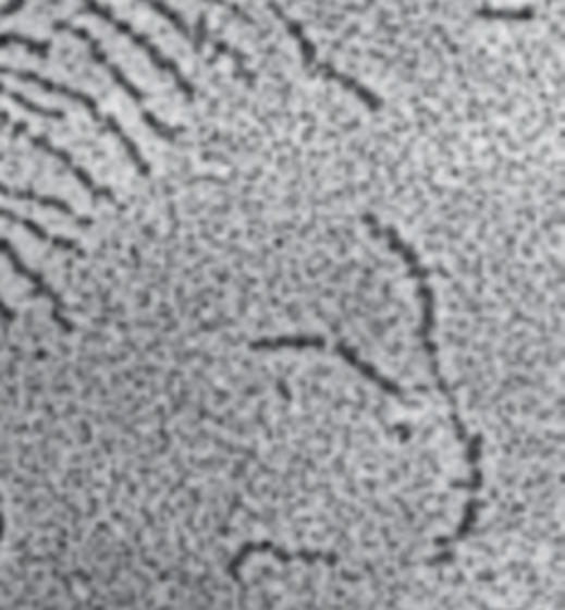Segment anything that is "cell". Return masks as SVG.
<instances>
[{"label": "cell", "instance_id": "1", "mask_svg": "<svg viewBox=\"0 0 565 610\" xmlns=\"http://www.w3.org/2000/svg\"><path fill=\"white\" fill-rule=\"evenodd\" d=\"M363 222H366L377 236H382L386 244H389V248L396 251L398 256L404 258V263L408 265L410 277L418 282V296H420V303H422V320H420L418 337H420V343H422V351L427 355V361H430V375L434 379L439 393H442L446 405H449L451 425H454V429H456L458 441L463 443V447H466V461L470 465V479H468V485H466L468 499H466V508H463V517H460V523H458L454 534L437 539V549L439 551H437V556L430 558V561H427V565H432V568L434 565H444V563L451 561L454 546L460 544V541H466L470 534H472V529L477 527V520H480V508H482L480 491H482V485H484L482 465H480L482 437L480 435H470V431H468L466 423H463V417H460V411H458V401H456L454 391H451L449 381H446V377L442 373V363H439L437 343L432 339V329H434V294H432L430 282H427V270L420 265V260H418L416 253H413V248L394 232L392 227L380 224L374 218H370V215H366V218H363Z\"/></svg>", "mask_w": 565, "mask_h": 610}, {"label": "cell", "instance_id": "2", "mask_svg": "<svg viewBox=\"0 0 565 610\" xmlns=\"http://www.w3.org/2000/svg\"><path fill=\"white\" fill-rule=\"evenodd\" d=\"M3 70L5 74H10V76H15V80H22V82H29V84H36L39 88H44V91H48V94H56V96H65V98H70V100H74V103H82L86 110H89V114L91 118L98 122V124H103L108 132H112L115 134L120 142H122V146H124V150L130 152V158H132V162L136 164V170H139L144 176H148V164H146V160H144V156H142V150L136 148V144L132 142V138L127 136V132L122 130V126L118 124V120L115 118H110V114H103L98 110V103L96 100L91 98V96H86L84 91H77V88H70V86H65V84H56V82H50V80H46V76H41V74H36V72H22V70H8V68H0Z\"/></svg>", "mask_w": 565, "mask_h": 610}, {"label": "cell", "instance_id": "3", "mask_svg": "<svg viewBox=\"0 0 565 610\" xmlns=\"http://www.w3.org/2000/svg\"><path fill=\"white\" fill-rule=\"evenodd\" d=\"M82 3H84V10H86V12H91V15H96V17H100L103 22H108L110 27H115L120 34L127 36L132 44L139 46V48L144 50V53L150 58V62H153L156 68H160L162 72H168V74L172 76V80L177 82V86L186 94V98H194V86L188 84L186 76L180 72V68L174 65V62H172L170 58H165V56L160 53V48H156V44H150L144 34H139V32H136V29L132 27V24L122 22L120 17L112 15V10H108L106 5H100L98 0H82Z\"/></svg>", "mask_w": 565, "mask_h": 610}, {"label": "cell", "instance_id": "4", "mask_svg": "<svg viewBox=\"0 0 565 610\" xmlns=\"http://www.w3.org/2000/svg\"><path fill=\"white\" fill-rule=\"evenodd\" d=\"M260 553H270L278 558V561L282 563H294V561H304V563H328V565H336L339 558L332 556V553H316V551H286L282 549V546L278 544H272V541H248L244 544L242 549H238V553L232 558L230 565H228V575L232 580H236L238 584H242V575H238V570H242V565L248 561L250 556H260Z\"/></svg>", "mask_w": 565, "mask_h": 610}, {"label": "cell", "instance_id": "5", "mask_svg": "<svg viewBox=\"0 0 565 610\" xmlns=\"http://www.w3.org/2000/svg\"><path fill=\"white\" fill-rule=\"evenodd\" d=\"M56 29H58V32H70V34L77 36V38H82V41H84L86 46H89L91 56H94V60L98 62V65L108 70V74L112 76V82H115L118 86H122V91L127 94V96L134 100V103L144 106V94H142L139 88H136V86L127 80V76L122 74V70L115 65V62H112V60L103 53V48H100L98 38H94L89 32L82 29V27H72V24H67V22H56Z\"/></svg>", "mask_w": 565, "mask_h": 610}, {"label": "cell", "instance_id": "6", "mask_svg": "<svg viewBox=\"0 0 565 610\" xmlns=\"http://www.w3.org/2000/svg\"><path fill=\"white\" fill-rule=\"evenodd\" d=\"M15 132H17V134H24V136H27V138H29V142H32V144H34L36 148L46 150V152H48V156H53L56 160H60L62 164H65V168H67V170H70V172H72L74 176H77V180H79V184H82V186H84L86 191H89V194H91L94 198H106V200H112V194H110V191H108V188H100V186H98V184H96V182L91 180V176H89V174H86V172H84V170L79 168V164L72 160V156H70V152H67V150H62V148H58L56 144H50L46 136L32 134V132L27 130V124H22V122H17V124H15Z\"/></svg>", "mask_w": 565, "mask_h": 610}, {"label": "cell", "instance_id": "7", "mask_svg": "<svg viewBox=\"0 0 565 610\" xmlns=\"http://www.w3.org/2000/svg\"><path fill=\"white\" fill-rule=\"evenodd\" d=\"M0 253H3V256L12 263V267H15V272L20 274V277H24L27 279V282H32L34 284V289H36V294L39 296H46L50 303H53V320L65 329V332H72V322L67 320L65 315H62V301H60V296L56 294L53 289H50L46 282H44V277L41 274H36V272H32L27 265L22 263V258H20V253L12 248L5 239H0Z\"/></svg>", "mask_w": 565, "mask_h": 610}, {"label": "cell", "instance_id": "8", "mask_svg": "<svg viewBox=\"0 0 565 610\" xmlns=\"http://www.w3.org/2000/svg\"><path fill=\"white\" fill-rule=\"evenodd\" d=\"M334 353H336V355H342V358H344L351 367H354L356 373H360L368 381H372L374 387H380L382 391H386L389 396H394V399H398V401H404V399H406V391L401 389V387L396 385V381L384 377L382 373H377L370 363L363 361L354 349L346 346V343H334Z\"/></svg>", "mask_w": 565, "mask_h": 610}, {"label": "cell", "instance_id": "9", "mask_svg": "<svg viewBox=\"0 0 565 610\" xmlns=\"http://www.w3.org/2000/svg\"><path fill=\"white\" fill-rule=\"evenodd\" d=\"M0 218L8 220V222H15V224H22L27 232H32L36 239L44 241V244H53L58 248H67V251H77V244L74 241H67V239H58V236H50L44 227H39L36 222H32L29 218H24V215H17V212H12V210H5V208H0Z\"/></svg>", "mask_w": 565, "mask_h": 610}, {"label": "cell", "instance_id": "10", "mask_svg": "<svg viewBox=\"0 0 565 610\" xmlns=\"http://www.w3.org/2000/svg\"><path fill=\"white\" fill-rule=\"evenodd\" d=\"M0 196H5V198H15V200L36 203V206L53 208V210H58V212H65V215H70V218H74V210L67 206L65 200L53 198V196H41V194H36V191H20V188H12V186L0 184Z\"/></svg>", "mask_w": 565, "mask_h": 610}, {"label": "cell", "instance_id": "11", "mask_svg": "<svg viewBox=\"0 0 565 610\" xmlns=\"http://www.w3.org/2000/svg\"><path fill=\"white\" fill-rule=\"evenodd\" d=\"M0 96L12 100V103H17L20 108H24V110L32 112V114H39V118H46V120H62V118H65V114H62L60 110L36 106L34 100H29L27 96H22V94H17V91H12V88H8L5 84H0Z\"/></svg>", "mask_w": 565, "mask_h": 610}, {"label": "cell", "instance_id": "12", "mask_svg": "<svg viewBox=\"0 0 565 610\" xmlns=\"http://www.w3.org/2000/svg\"><path fill=\"white\" fill-rule=\"evenodd\" d=\"M5 46H22V48H27L29 53L39 56V58H48V53H50V44L36 41V38L24 36V34H0V48H5Z\"/></svg>", "mask_w": 565, "mask_h": 610}, {"label": "cell", "instance_id": "13", "mask_svg": "<svg viewBox=\"0 0 565 610\" xmlns=\"http://www.w3.org/2000/svg\"><path fill=\"white\" fill-rule=\"evenodd\" d=\"M144 3L148 5V8H153L158 15H162L165 17L174 29H177L184 38H188V41H194V34H192V29H188V24L184 22V17H180V12H174L172 8H168L165 3H162V0H144Z\"/></svg>", "mask_w": 565, "mask_h": 610}, {"label": "cell", "instance_id": "14", "mask_svg": "<svg viewBox=\"0 0 565 610\" xmlns=\"http://www.w3.org/2000/svg\"><path fill=\"white\" fill-rule=\"evenodd\" d=\"M482 20H516V22H527V20H535V10L525 8V10H480L477 12Z\"/></svg>", "mask_w": 565, "mask_h": 610}, {"label": "cell", "instance_id": "15", "mask_svg": "<svg viewBox=\"0 0 565 610\" xmlns=\"http://www.w3.org/2000/svg\"><path fill=\"white\" fill-rule=\"evenodd\" d=\"M208 3H212V5H218V8H224V10H230V12H234V15L238 17V20H244L246 24H254V20H250L244 10H238V5H234V3H230V0H208Z\"/></svg>", "mask_w": 565, "mask_h": 610}, {"label": "cell", "instance_id": "16", "mask_svg": "<svg viewBox=\"0 0 565 610\" xmlns=\"http://www.w3.org/2000/svg\"><path fill=\"white\" fill-rule=\"evenodd\" d=\"M0 320H3L5 325H10L12 320H15V315H12V310L3 303V298H0Z\"/></svg>", "mask_w": 565, "mask_h": 610}, {"label": "cell", "instance_id": "17", "mask_svg": "<svg viewBox=\"0 0 565 610\" xmlns=\"http://www.w3.org/2000/svg\"><path fill=\"white\" fill-rule=\"evenodd\" d=\"M24 3V0H12L10 5H5V10H3V15H12V12H15L20 5Z\"/></svg>", "mask_w": 565, "mask_h": 610}, {"label": "cell", "instance_id": "18", "mask_svg": "<svg viewBox=\"0 0 565 610\" xmlns=\"http://www.w3.org/2000/svg\"><path fill=\"white\" fill-rule=\"evenodd\" d=\"M5 534V515H3V501H0V541H3Z\"/></svg>", "mask_w": 565, "mask_h": 610}]
</instances>
